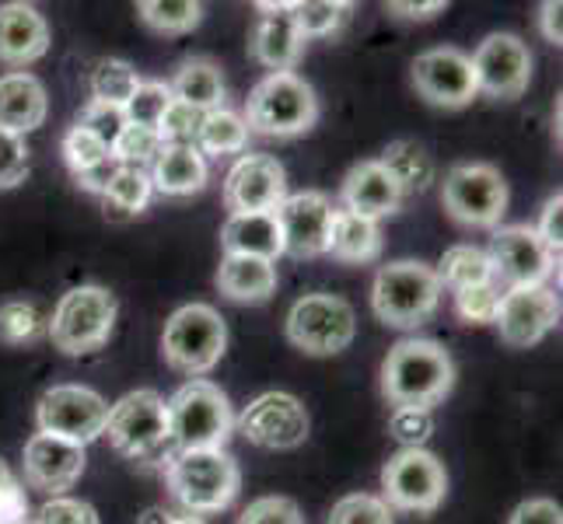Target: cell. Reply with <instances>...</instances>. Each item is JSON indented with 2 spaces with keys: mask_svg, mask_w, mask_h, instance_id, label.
Returning a JSON list of instances; mask_svg holds the SVG:
<instances>
[{
  "mask_svg": "<svg viewBox=\"0 0 563 524\" xmlns=\"http://www.w3.org/2000/svg\"><path fill=\"white\" fill-rule=\"evenodd\" d=\"M162 137H158V130H144V126H123V133L115 137L112 144V158L120 161L123 168H147L154 165V158L162 154Z\"/></svg>",
  "mask_w": 563,
  "mask_h": 524,
  "instance_id": "39",
  "label": "cell"
},
{
  "mask_svg": "<svg viewBox=\"0 0 563 524\" xmlns=\"http://www.w3.org/2000/svg\"><path fill=\"white\" fill-rule=\"evenodd\" d=\"M77 126L88 130L91 137H99L109 150L115 144V137L123 133L126 120H123V109H115V105H102V102H88L81 109V115H77Z\"/></svg>",
  "mask_w": 563,
  "mask_h": 524,
  "instance_id": "46",
  "label": "cell"
},
{
  "mask_svg": "<svg viewBox=\"0 0 563 524\" xmlns=\"http://www.w3.org/2000/svg\"><path fill=\"white\" fill-rule=\"evenodd\" d=\"M325 252L340 263H375L382 252L378 221L357 218L351 210H333V227H329Z\"/></svg>",
  "mask_w": 563,
  "mask_h": 524,
  "instance_id": "29",
  "label": "cell"
},
{
  "mask_svg": "<svg viewBox=\"0 0 563 524\" xmlns=\"http://www.w3.org/2000/svg\"><path fill=\"white\" fill-rule=\"evenodd\" d=\"M25 175H29V147H25V137L0 130V189L22 186Z\"/></svg>",
  "mask_w": 563,
  "mask_h": 524,
  "instance_id": "48",
  "label": "cell"
},
{
  "mask_svg": "<svg viewBox=\"0 0 563 524\" xmlns=\"http://www.w3.org/2000/svg\"><path fill=\"white\" fill-rule=\"evenodd\" d=\"M137 524H203L200 517H192V514H176V511H165V508H151L141 514Z\"/></svg>",
  "mask_w": 563,
  "mask_h": 524,
  "instance_id": "55",
  "label": "cell"
},
{
  "mask_svg": "<svg viewBox=\"0 0 563 524\" xmlns=\"http://www.w3.org/2000/svg\"><path fill=\"white\" fill-rule=\"evenodd\" d=\"M354 308L336 294H305L287 315V339L308 357H333L354 343Z\"/></svg>",
  "mask_w": 563,
  "mask_h": 524,
  "instance_id": "9",
  "label": "cell"
},
{
  "mask_svg": "<svg viewBox=\"0 0 563 524\" xmlns=\"http://www.w3.org/2000/svg\"><path fill=\"white\" fill-rule=\"evenodd\" d=\"M109 416V402L85 384H53L38 399V434H53L74 444H91L95 437H102Z\"/></svg>",
  "mask_w": 563,
  "mask_h": 524,
  "instance_id": "12",
  "label": "cell"
},
{
  "mask_svg": "<svg viewBox=\"0 0 563 524\" xmlns=\"http://www.w3.org/2000/svg\"><path fill=\"white\" fill-rule=\"evenodd\" d=\"M378 165L399 182L402 197L406 192H427L434 182V161L417 141H393L378 158Z\"/></svg>",
  "mask_w": 563,
  "mask_h": 524,
  "instance_id": "30",
  "label": "cell"
},
{
  "mask_svg": "<svg viewBox=\"0 0 563 524\" xmlns=\"http://www.w3.org/2000/svg\"><path fill=\"white\" fill-rule=\"evenodd\" d=\"M137 14L147 29L165 32V35H179V32H189L203 22V4H192V0H144Z\"/></svg>",
  "mask_w": 563,
  "mask_h": 524,
  "instance_id": "35",
  "label": "cell"
},
{
  "mask_svg": "<svg viewBox=\"0 0 563 524\" xmlns=\"http://www.w3.org/2000/svg\"><path fill=\"white\" fill-rule=\"evenodd\" d=\"M388 11L399 14V18H410V22H427V18L441 14L444 4H441V0H431V4H402V0H393V4H388Z\"/></svg>",
  "mask_w": 563,
  "mask_h": 524,
  "instance_id": "54",
  "label": "cell"
},
{
  "mask_svg": "<svg viewBox=\"0 0 563 524\" xmlns=\"http://www.w3.org/2000/svg\"><path fill=\"white\" fill-rule=\"evenodd\" d=\"M388 434H393L402 448H423L434 434L431 410H393L388 416Z\"/></svg>",
  "mask_w": 563,
  "mask_h": 524,
  "instance_id": "44",
  "label": "cell"
},
{
  "mask_svg": "<svg viewBox=\"0 0 563 524\" xmlns=\"http://www.w3.org/2000/svg\"><path fill=\"white\" fill-rule=\"evenodd\" d=\"M413 88L438 109H462L476 99V74L470 56L452 46L427 49L413 60Z\"/></svg>",
  "mask_w": 563,
  "mask_h": 524,
  "instance_id": "16",
  "label": "cell"
},
{
  "mask_svg": "<svg viewBox=\"0 0 563 524\" xmlns=\"http://www.w3.org/2000/svg\"><path fill=\"white\" fill-rule=\"evenodd\" d=\"M245 126L263 137H298L319 120V99L298 74H266L245 102Z\"/></svg>",
  "mask_w": 563,
  "mask_h": 524,
  "instance_id": "6",
  "label": "cell"
},
{
  "mask_svg": "<svg viewBox=\"0 0 563 524\" xmlns=\"http://www.w3.org/2000/svg\"><path fill=\"white\" fill-rule=\"evenodd\" d=\"M102 437H109V444L123 458L141 465H165L168 455L176 451L168 431V405L154 388H137V392H126L120 402L109 405Z\"/></svg>",
  "mask_w": 563,
  "mask_h": 524,
  "instance_id": "3",
  "label": "cell"
},
{
  "mask_svg": "<svg viewBox=\"0 0 563 524\" xmlns=\"http://www.w3.org/2000/svg\"><path fill=\"white\" fill-rule=\"evenodd\" d=\"M500 298H504V290L494 280L479 287H465V290H455V312L470 325H490L497 322Z\"/></svg>",
  "mask_w": 563,
  "mask_h": 524,
  "instance_id": "40",
  "label": "cell"
},
{
  "mask_svg": "<svg viewBox=\"0 0 563 524\" xmlns=\"http://www.w3.org/2000/svg\"><path fill=\"white\" fill-rule=\"evenodd\" d=\"M536 235H539L542 245L553 252V259H560V248H563V197H560V192H556V197H550L547 207H542Z\"/></svg>",
  "mask_w": 563,
  "mask_h": 524,
  "instance_id": "49",
  "label": "cell"
},
{
  "mask_svg": "<svg viewBox=\"0 0 563 524\" xmlns=\"http://www.w3.org/2000/svg\"><path fill=\"white\" fill-rule=\"evenodd\" d=\"M120 168H123L120 161H115V158H109V161L95 165V168H91V171H85V175H74V182L81 186L85 192H99V197H102V192H106V186L112 182V175L120 171Z\"/></svg>",
  "mask_w": 563,
  "mask_h": 524,
  "instance_id": "52",
  "label": "cell"
},
{
  "mask_svg": "<svg viewBox=\"0 0 563 524\" xmlns=\"http://www.w3.org/2000/svg\"><path fill=\"white\" fill-rule=\"evenodd\" d=\"M382 493L388 508L431 514L441 508L444 493H449V476H444V465L427 448H402L385 461Z\"/></svg>",
  "mask_w": 563,
  "mask_h": 524,
  "instance_id": "11",
  "label": "cell"
},
{
  "mask_svg": "<svg viewBox=\"0 0 563 524\" xmlns=\"http://www.w3.org/2000/svg\"><path fill=\"white\" fill-rule=\"evenodd\" d=\"M239 434L266 451L301 448L308 437V413L301 399L290 392H266L245 405V413L239 416Z\"/></svg>",
  "mask_w": 563,
  "mask_h": 524,
  "instance_id": "15",
  "label": "cell"
},
{
  "mask_svg": "<svg viewBox=\"0 0 563 524\" xmlns=\"http://www.w3.org/2000/svg\"><path fill=\"white\" fill-rule=\"evenodd\" d=\"M476 74V91L490 99L511 102L532 81V53L511 32H494L479 43V49L470 56Z\"/></svg>",
  "mask_w": 563,
  "mask_h": 524,
  "instance_id": "14",
  "label": "cell"
},
{
  "mask_svg": "<svg viewBox=\"0 0 563 524\" xmlns=\"http://www.w3.org/2000/svg\"><path fill=\"white\" fill-rule=\"evenodd\" d=\"M340 197H343V210H351L367 221L388 218V213H396L406 200L399 182L378 161H361L346 171Z\"/></svg>",
  "mask_w": 563,
  "mask_h": 524,
  "instance_id": "23",
  "label": "cell"
},
{
  "mask_svg": "<svg viewBox=\"0 0 563 524\" xmlns=\"http://www.w3.org/2000/svg\"><path fill=\"white\" fill-rule=\"evenodd\" d=\"M287 197L284 165L269 154H242L224 179V207L235 213H274Z\"/></svg>",
  "mask_w": 563,
  "mask_h": 524,
  "instance_id": "17",
  "label": "cell"
},
{
  "mask_svg": "<svg viewBox=\"0 0 563 524\" xmlns=\"http://www.w3.org/2000/svg\"><path fill=\"white\" fill-rule=\"evenodd\" d=\"M25 482L32 490H43L49 497H60L70 490L85 472V448L74 441L53 434H32L22 455Z\"/></svg>",
  "mask_w": 563,
  "mask_h": 524,
  "instance_id": "20",
  "label": "cell"
},
{
  "mask_svg": "<svg viewBox=\"0 0 563 524\" xmlns=\"http://www.w3.org/2000/svg\"><path fill=\"white\" fill-rule=\"evenodd\" d=\"M43 315L32 301H4L0 304V343L8 346H25L43 336Z\"/></svg>",
  "mask_w": 563,
  "mask_h": 524,
  "instance_id": "37",
  "label": "cell"
},
{
  "mask_svg": "<svg viewBox=\"0 0 563 524\" xmlns=\"http://www.w3.org/2000/svg\"><path fill=\"white\" fill-rule=\"evenodd\" d=\"M137 88H141V77L126 60H102L91 74V102L123 109Z\"/></svg>",
  "mask_w": 563,
  "mask_h": 524,
  "instance_id": "34",
  "label": "cell"
},
{
  "mask_svg": "<svg viewBox=\"0 0 563 524\" xmlns=\"http://www.w3.org/2000/svg\"><path fill=\"white\" fill-rule=\"evenodd\" d=\"M490 274L494 283L504 290H518V287H547L553 277V269L560 259H553V252L539 242L536 227L529 224H511V227H497L490 238Z\"/></svg>",
  "mask_w": 563,
  "mask_h": 524,
  "instance_id": "13",
  "label": "cell"
},
{
  "mask_svg": "<svg viewBox=\"0 0 563 524\" xmlns=\"http://www.w3.org/2000/svg\"><path fill=\"white\" fill-rule=\"evenodd\" d=\"M249 141V126L239 112L231 109H213L203 112V123L197 133V150L210 154V158H224V154H239L245 150Z\"/></svg>",
  "mask_w": 563,
  "mask_h": 524,
  "instance_id": "33",
  "label": "cell"
},
{
  "mask_svg": "<svg viewBox=\"0 0 563 524\" xmlns=\"http://www.w3.org/2000/svg\"><path fill=\"white\" fill-rule=\"evenodd\" d=\"M154 197V186H151V175L141 168H120L112 175V182L102 192V203H106V218L112 221H123V218H137V213L151 203Z\"/></svg>",
  "mask_w": 563,
  "mask_h": 524,
  "instance_id": "31",
  "label": "cell"
},
{
  "mask_svg": "<svg viewBox=\"0 0 563 524\" xmlns=\"http://www.w3.org/2000/svg\"><path fill=\"white\" fill-rule=\"evenodd\" d=\"M46 112H49V102H46V88L38 77L25 70L0 77V130L25 137V133L46 123Z\"/></svg>",
  "mask_w": 563,
  "mask_h": 524,
  "instance_id": "24",
  "label": "cell"
},
{
  "mask_svg": "<svg viewBox=\"0 0 563 524\" xmlns=\"http://www.w3.org/2000/svg\"><path fill=\"white\" fill-rule=\"evenodd\" d=\"M203 123V112L189 109L183 102L172 99V105L165 109L162 123H158V137L162 144H176V147H197V133Z\"/></svg>",
  "mask_w": 563,
  "mask_h": 524,
  "instance_id": "43",
  "label": "cell"
},
{
  "mask_svg": "<svg viewBox=\"0 0 563 524\" xmlns=\"http://www.w3.org/2000/svg\"><path fill=\"white\" fill-rule=\"evenodd\" d=\"M224 346H228L224 319L210 304H186L165 322L162 333L165 364L189 378L213 371L218 360L224 357Z\"/></svg>",
  "mask_w": 563,
  "mask_h": 524,
  "instance_id": "7",
  "label": "cell"
},
{
  "mask_svg": "<svg viewBox=\"0 0 563 524\" xmlns=\"http://www.w3.org/2000/svg\"><path fill=\"white\" fill-rule=\"evenodd\" d=\"M0 524H29V497L14 479L0 490Z\"/></svg>",
  "mask_w": 563,
  "mask_h": 524,
  "instance_id": "51",
  "label": "cell"
},
{
  "mask_svg": "<svg viewBox=\"0 0 563 524\" xmlns=\"http://www.w3.org/2000/svg\"><path fill=\"white\" fill-rule=\"evenodd\" d=\"M218 290L228 301L263 304L277 290V266L252 256H224L218 266Z\"/></svg>",
  "mask_w": 563,
  "mask_h": 524,
  "instance_id": "26",
  "label": "cell"
},
{
  "mask_svg": "<svg viewBox=\"0 0 563 524\" xmlns=\"http://www.w3.org/2000/svg\"><path fill=\"white\" fill-rule=\"evenodd\" d=\"M239 524H305V517L290 497H260L242 511Z\"/></svg>",
  "mask_w": 563,
  "mask_h": 524,
  "instance_id": "45",
  "label": "cell"
},
{
  "mask_svg": "<svg viewBox=\"0 0 563 524\" xmlns=\"http://www.w3.org/2000/svg\"><path fill=\"white\" fill-rule=\"evenodd\" d=\"M329 524H393V508L372 493H351L329 511Z\"/></svg>",
  "mask_w": 563,
  "mask_h": 524,
  "instance_id": "41",
  "label": "cell"
},
{
  "mask_svg": "<svg viewBox=\"0 0 563 524\" xmlns=\"http://www.w3.org/2000/svg\"><path fill=\"white\" fill-rule=\"evenodd\" d=\"M280 224L284 252L295 259H316L325 256L329 245V227H333V203L325 192L305 189L295 197H284V203L274 210Z\"/></svg>",
  "mask_w": 563,
  "mask_h": 524,
  "instance_id": "18",
  "label": "cell"
},
{
  "mask_svg": "<svg viewBox=\"0 0 563 524\" xmlns=\"http://www.w3.org/2000/svg\"><path fill=\"white\" fill-rule=\"evenodd\" d=\"M434 274H438L441 287H449L452 294H455V290L479 287V283H490V280H494L487 252L476 248V245H452V248L441 256V263H438Z\"/></svg>",
  "mask_w": 563,
  "mask_h": 524,
  "instance_id": "32",
  "label": "cell"
},
{
  "mask_svg": "<svg viewBox=\"0 0 563 524\" xmlns=\"http://www.w3.org/2000/svg\"><path fill=\"white\" fill-rule=\"evenodd\" d=\"M441 280L434 266L417 259H399L378 269L372 287V308L375 315L393 328H417L431 322L441 304Z\"/></svg>",
  "mask_w": 563,
  "mask_h": 524,
  "instance_id": "5",
  "label": "cell"
},
{
  "mask_svg": "<svg viewBox=\"0 0 563 524\" xmlns=\"http://www.w3.org/2000/svg\"><path fill=\"white\" fill-rule=\"evenodd\" d=\"M560 322V298L550 287H518L504 290L497 308L500 339L515 349H529Z\"/></svg>",
  "mask_w": 563,
  "mask_h": 524,
  "instance_id": "19",
  "label": "cell"
},
{
  "mask_svg": "<svg viewBox=\"0 0 563 524\" xmlns=\"http://www.w3.org/2000/svg\"><path fill=\"white\" fill-rule=\"evenodd\" d=\"M256 11H263V18L249 35L252 60L263 64L269 74H295L305 53V35L295 25L290 4H266L263 0V4H256Z\"/></svg>",
  "mask_w": 563,
  "mask_h": 524,
  "instance_id": "21",
  "label": "cell"
},
{
  "mask_svg": "<svg viewBox=\"0 0 563 524\" xmlns=\"http://www.w3.org/2000/svg\"><path fill=\"white\" fill-rule=\"evenodd\" d=\"M147 175L162 197H192L207 186V158L197 147L165 144Z\"/></svg>",
  "mask_w": 563,
  "mask_h": 524,
  "instance_id": "27",
  "label": "cell"
},
{
  "mask_svg": "<svg viewBox=\"0 0 563 524\" xmlns=\"http://www.w3.org/2000/svg\"><path fill=\"white\" fill-rule=\"evenodd\" d=\"M29 524H99L91 503L74 497H49Z\"/></svg>",
  "mask_w": 563,
  "mask_h": 524,
  "instance_id": "47",
  "label": "cell"
},
{
  "mask_svg": "<svg viewBox=\"0 0 563 524\" xmlns=\"http://www.w3.org/2000/svg\"><path fill=\"white\" fill-rule=\"evenodd\" d=\"M441 203L465 227H497L508 213V182L494 165H455L444 175Z\"/></svg>",
  "mask_w": 563,
  "mask_h": 524,
  "instance_id": "10",
  "label": "cell"
},
{
  "mask_svg": "<svg viewBox=\"0 0 563 524\" xmlns=\"http://www.w3.org/2000/svg\"><path fill=\"white\" fill-rule=\"evenodd\" d=\"M354 4L346 0H305V4H290V14H295V25L301 29L305 38L312 35H333L336 29H343V22L351 18Z\"/></svg>",
  "mask_w": 563,
  "mask_h": 524,
  "instance_id": "36",
  "label": "cell"
},
{
  "mask_svg": "<svg viewBox=\"0 0 563 524\" xmlns=\"http://www.w3.org/2000/svg\"><path fill=\"white\" fill-rule=\"evenodd\" d=\"M49 49V25L38 8L11 0L0 4V64L25 67L35 64Z\"/></svg>",
  "mask_w": 563,
  "mask_h": 524,
  "instance_id": "22",
  "label": "cell"
},
{
  "mask_svg": "<svg viewBox=\"0 0 563 524\" xmlns=\"http://www.w3.org/2000/svg\"><path fill=\"white\" fill-rule=\"evenodd\" d=\"M11 479H14V476L8 472V465H4V458H0V490H4V487H8V482H11Z\"/></svg>",
  "mask_w": 563,
  "mask_h": 524,
  "instance_id": "56",
  "label": "cell"
},
{
  "mask_svg": "<svg viewBox=\"0 0 563 524\" xmlns=\"http://www.w3.org/2000/svg\"><path fill=\"white\" fill-rule=\"evenodd\" d=\"M165 482H168V493L183 503V511L200 517V514H218L235 503L242 472H239V461L224 448L172 451L165 461Z\"/></svg>",
  "mask_w": 563,
  "mask_h": 524,
  "instance_id": "2",
  "label": "cell"
},
{
  "mask_svg": "<svg viewBox=\"0 0 563 524\" xmlns=\"http://www.w3.org/2000/svg\"><path fill=\"white\" fill-rule=\"evenodd\" d=\"M168 105H172V91H168L165 81H141V88L133 91V99L123 105V120L130 126L158 130Z\"/></svg>",
  "mask_w": 563,
  "mask_h": 524,
  "instance_id": "38",
  "label": "cell"
},
{
  "mask_svg": "<svg viewBox=\"0 0 563 524\" xmlns=\"http://www.w3.org/2000/svg\"><path fill=\"white\" fill-rule=\"evenodd\" d=\"M560 14H563L560 0H547V4L539 8V29H542V35H547L553 46L563 43V22H560Z\"/></svg>",
  "mask_w": 563,
  "mask_h": 524,
  "instance_id": "53",
  "label": "cell"
},
{
  "mask_svg": "<svg viewBox=\"0 0 563 524\" xmlns=\"http://www.w3.org/2000/svg\"><path fill=\"white\" fill-rule=\"evenodd\" d=\"M115 325V298L106 287L81 283L70 287L49 319V339L67 357H81L99 349Z\"/></svg>",
  "mask_w": 563,
  "mask_h": 524,
  "instance_id": "8",
  "label": "cell"
},
{
  "mask_svg": "<svg viewBox=\"0 0 563 524\" xmlns=\"http://www.w3.org/2000/svg\"><path fill=\"white\" fill-rule=\"evenodd\" d=\"M168 431H172V448L176 451H210L224 448L231 437V402L213 381L192 378L186 381L168 402Z\"/></svg>",
  "mask_w": 563,
  "mask_h": 524,
  "instance_id": "4",
  "label": "cell"
},
{
  "mask_svg": "<svg viewBox=\"0 0 563 524\" xmlns=\"http://www.w3.org/2000/svg\"><path fill=\"white\" fill-rule=\"evenodd\" d=\"M109 158H112V150L99 137H91L88 130H81V126L67 130V137H64V161H67L70 175H85V171H91L95 165H102Z\"/></svg>",
  "mask_w": 563,
  "mask_h": 524,
  "instance_id": "42",
  "label": "cell"
},
{
  "mask_svg": "<svg viewBox=\"0 0 563 524\" xmlns=\"http://www.w3.org/2000/svg\"><path fill=\"white\" fill-rule=\"evenodd\" d=\"M455 384L449 349L434 339H402L382 364V395L396 410H431Z\"/></svg>",
  "mask_w": 563,
  "mask_h": 524,
  "instance_id": "1",
  "label": "cell"
},
{
  "mask_svg": "<svg viewBox=\"0 0 563 524\" xmlns=\"http://www.w3.org/2000/svg\"><path fill=\"white\" fill-rule=\"evenodd\" d=\"M508 524H563V511H560L556 500L536 497V500L518 503Z\"/></svg>",
  "mask_w": 563,
  "mask_h": 524,
  "instance_id": "50",
  "label": "cell"
},
{
  "mask_svg": "<svg viewBox=\"0 0 563 524\" xmlns=\"http://www.w3.org/2000/svg\"><path fill=\"white\" fill-rule=\"evenodd\" d=\"M221 245L224 256H252L266 263H277V256H284V238L274 213H235V218H228V224L221 227Z\"/></svg>",
  "mask_w": 563,
  "mask_h": 524,
  "instance_id": "25",
  "label": "cell"
},
{
  "mask_svg": "<svg viewBox=\"0 0 563 524\" xmlns=\"http://www.w3.org/2000/svg\"><path fill=\"white\" fill-rule=\"evenodd\" d=\"M168 91L176 102L197 112L224 109V77H221V67L207 60V56H189V60H183L176 77H172Z\"/></svg>",
  "mask_w": 563,
  "mask_h": 524,
  "instance_id": "28",
  "label": "cell"
}]
</instances>
